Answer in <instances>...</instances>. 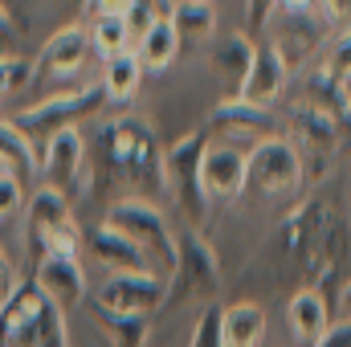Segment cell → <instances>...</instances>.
<instances>
[{
    "instance_id": "1",
    "label": "cell",
    "mask_w": 351,
    "mask_h": 347,
    "mask_svg": "<svg viewBox=\"0 0 351 347\" xmlns=\"http://www.w3.org/2000/svg\"><path fill=\"white\" fill-rule=\"evenodd\" d=\"M86 168L90 184L102 188H131V196H160L168 192L164 184V147L156 139V127L135 115L106 119L90 131L86 139Z\"/></svg>"
},
{
    "instance_id": "2",
    "label": "cell",
    "mask_w": 351,
    "mask_h": 347,
    "mask_svg": "<svg viewBox=\"0 0 351 347\" xmlns=\"http://www.w3.org/2000/svg\"><path fill=\"white\" fill-rule=\"evenodd\" d=\"M0 347H70L66 311L53 307L33 278L16 282V290L0 302Z\"/></svg>"
},
{
    "instance_id": "3",
    "label": "cell",
    "mask_w": 351,
    "mask_h": 347,
    "mask_svg": "<svg viewBox=\"0 0 351 347\" xmlns=\"http://www.w3.org/2000/svg\"><path fill=\"white\" fill-rule=\"evenodd\" d=\"M114 233H123L127 241H135L147 261L156 265V274H164L172 282L176 274V229L168 225V217L160 213L156 200H143V196H119L110 208H106V221Z\"/></svg>"
},
{
    "instance_id": "4",
    "label": "cell",
    "mask_w": 351,
    "mask_h": 347,
    "mask_svg": "<svg viewBox=\"0 0 351 347\" xmlns=\"http://www.w3.org/2000/svg\"><path fill=\"white\" fill-rule=\"evenodd\" d=\"M204 147H208V131L196 127L188 135H180L172 147H164V184L172 192L176 208L184 213L188 229H200L213 213L208 196H204V184H200V160H204Z\"/></svg>"
},
{
    "instance_id": "5",
    "label": "cell",
    "mask_w": 351,
    "mask_h": 347,
    "mask_svg": "<svg viewBox=\"0 0 351 347\" xmlns=\"http://www.w3.org/2000/svg\"><path fill=\"white\" fill-rule=\"evenodd\" d=\"M102 106H106L102 86L62 90V94H49V98H41V102L25 106V110H21V115H12L8 123H12L25 139H33V147H37V143H45L49 135H58V131H66V127H78V123L94 119Z\"/></svg>"
},
{
    "instance_id": "6",
    "label": "cell",
    "mask_w": 351,
    "mask_h": 347,
    "mask_svg": "<svg viewBox=\"0 0 351 347\" xmlns=\"http://www.w3.org/2000/svg\"><path fill=\"white\" fill-rule=\"evenodd\" d=\"M245 188L265 200H282L302 188V156L286 135L262 139L245 156Z\"/></svg>"
},
{
    "instance_id": "7",
    "label": "cell",
    "mask_w": 351,
    "mask_h": 347,
    "mask_svg": "<svg viewBox=\"0 0 351 347\" xmlns=\"http://www.w3.org/2000/svg\"><path fill=\"white\" fill-rule=\"evenodd\" d=\"M172 294V282L164 274H106V282L90 294L94 307L114 311V315H156Z\"/></svg>"
},
{
    "instance_id": "8",
    "label": "cell",
    "mask_w": 351,
    "mask_h": 347,
    "mask_svg": "<svg viewBox=\"0 0 351 347\" xmlns=\"http://www.w3.org/2000/svg\"><path fill=\"white\" fill-rule=\"evenodd\" d=\"M204 131H208V139L217 135L221 147H237V152H245V156H250L262 139L282 135L274 110L250 106V102H241V98H225V102H217V110L208 115V127H204Z\"/></svg>"
},
{
    "instance_id": "9",
    "label": "cell",
    "mask_w": 351,
    "mask_h": 347,
    "mask_svg": "<svg viewBox=\"0 0 351 347\" xmlns=\"http://www.w3.org/2000/svg\"><path fill=\"white\" fill-rule=\"evenodd\" d=\"M172 282H184L192 298H200L204 307L217 302L221 294V261H217V250L204 241L200 229H184L176 233V274Z\"/></svg>"
},
{
    "instance_id": "10",
    "label": "cell",
    "mask_w": 351,
    "mask_h": 347,
    "mask_svg": "<svg viewBox=\"0 0 351 347\" xmlns=\"http://www.w3.org/2000/svg\"><path fill=\"white\" fill-rule=\"evenodd\" d=\"M41 160V180L45 188L70 196V188H82L90 184V168H86V135L78 127H66L58 135H49L37 152Z\"/></svg>"
},
{
    "instance_id": "11",
    "label": "cell",
    "mask_w": 351,
    "mask_h": 347,
    "mask_svg": "<svg viewBox=\"0 0 351 347\" xmlns=\"http://www.w3.org/2000/svg\"><path fill=\"white\" fill-rule=\"evenodd\" d=\"M90 62V33L86 25H62L33 58V86L37 82H66L82 74Z\"/></svg>"
},
{
    "instance_id": "12",
    "label": "cell",
    "mask_w": 351,
    "mask_h": 347,
    "mask_svg": "<svg viewBox=\"0 0 351 347\" xmlns=\"http://www.w3.org/2000/svg\"><path fill=\"white\" fill-rule=\"evenodd\" d=\"M274 37L269 45L282 53V62L294 70L302 62H311L315 53H323L327 37H331V25L323 21V12H311V16H274Z\"/></svg>"
},
{
    "instance_id": "13",
    "label": "cell",
    "mask_w": 351,
    "mask_h": 347,
    "mask_svg": "<svg viewBox=\"0 0 351 347\" xmlns=\"http://www.w3.org/2000/svg\"><path fill=\"white\" fill-rule=\"evenodd\" d=\"M200 184H204V196L208 204H229L245 192V152L237 147H221L208 139L204 147V160H200Z\"/></svg>"
},
{
    "instance_id": "14",
    "label": "cell",
    "mask_w": 351,
    "mask_h": 347,
    "mask_svg": "<svg viewBox=\"0 0 351 347\" xmlns=\"http://www.w3.org/2000/svg\"><path fill=\"white\" fill-rule=\"evenodd\" d=\"M290 66L282 62V53L265 41L258 45V53H254V66H250V78H245V86H241V102H250V106H262V110H274L282 98H286V90H290Z\"/></svg>"
},
{
    "instance_id": "15",
    "label": "cell",
    "mask_w": 351,
    "mask_h": 347,
    "mask_svg": "<svg viewBox=\"0 0 351 347\" xmlns=\"http://www.w3.org/2000/svg\"><path fill=\"white\" fill-rule=\"evenodd\" d=\"M33 286L62 311H74L90 298L86 290V270L78 258H49L33 265Z\"/></svg>"
},
{
    "instance_id": "16",
    "label": "cell",
    "mask_w": 351,
    "mask_h": 347,
    "mask_svg": "<svg viewBox=\"0 0 351 347\" xmlns=\"http://www.w3.org/2000/svg\"><path fill=\"white\" fill-rule=\"evenodd\" d=\"M286 139L298 147V156H327L331 160L335 147H339V139H343V131H339V123L327 110L298 102L290 110V135Z\"/></svg>"
},
{
    "instance_id": "17",
    "label": "cell",
    "mask_w": 351,
    "mask_h": 347,
    "mask_svg": "<svg viewBox=\"0 0 351 347\" xmlns=\"http://www.w3.org/2000/svg\"><path fill=\"white\" fill-rule=\"evenodd\" d=\"M82 246L94 254V261H98L106 274H152V270H156L135 241H127V237L114 233L110 225H94L90 233H82Z\"/></svg>"
},
{
    "instance_id": "18",
    "label": "cell",
    "mask_w": 351,
    "mask_h": 347,
    "mask_svg": "<svg viewBox=\"0 0 351 347\" xmlns=\"http://www.w3.org/2000/svg\"><path fill=\"white\" fill-rule=\"evenodd\" d=\"M254 53H258V41H250V33H229L217 41L213 49V74L221 78L225 98H237L245 78H250V66H254Z\"/></svg>"
},
{
    "instance_id": "19",
    "label": "cell",
    "mask_w": 351,
    "mask_h": 347,
    "mask_svg": "<svg viewBox=\"0 0 351 347\" xmlns=\"http://www.w3.org/2000/svg\"><path fill=\"white\" fill-rule=\"evenodd\" d=\"M286 319H290V331H294V339H298L302 347H315L323 335H327V327H331L327 298H323L319 290H311V286H302V290L290 298Z\"/></svg>"
},
{
    "instance_id": "20",
    "label": "cell",
    "mask_w": 351,
    "mask_h": 347,
    "mask_svg": "<svg viewBox=\"0 0 351 347\" xmlns=\"http://www.w3.org/2000/svg\"><path fill=\"white\" fill-rule=\"evenodd\" d=\"M25 254H29L33 265L49 258H78L82 254V229L74 221L49 225V229H33V233H25Z\"/></svg>"
},
{
    "instance_id": "21",
    "label": "cell",
    "mask_w": 351,
    "mask_h": 347,
    "mask_svg": "<svg viewBox=\"0 0 351 347\" xmlns=\"http://www.w3.org/2000/svg\"><path fill=\"white\" fill-rule=\"evenodd\" d=\"M0 172L16 176L25 188L41 176V160H37L33 139H25L8 119H0Z\"/></svg>"
},
{
    "instance_id": "22",
    "label": "cell",
    "mask_w": 351,
    "mask_h": 347,
    "mask_svg": "<svg viewBox=\"0 0 351 347\" xmlns=\"http://www.w3.org/2000/svg\"><path fill=\"white\" fill-rule=\"evenodd\" d=\"M225 347H262L265 344V311L258 302H233L221 315Z\"/></svg>"
},
{
    "instance_id": "23",
    "label": "cell",
    "mask_w": 351,
    "mask_h": 347,
    "mask_svg": "<svg viewBox=\"0 0 351 347\" xmlns=\"http://www.w3.org/2000/svg\"><path fill=\"white\" fill-rule=\"evenodd\" d=\"M168 21H172L180 45H200L217 33V8L208 0H176Z\"/></svg>"
},
{
    "instance_id": "24",
    "label": "cell",
    "mask_w": 351,
    "mask_h": 347,
    "mask_svg": "<svg viewBox=\"0 0 351 347\" xmlns=\"http://www.w3.org/2000/svg\"><path fill=\"white\" fill-rule=\"evenodd\" d=\"M131 53L139 58V66H143V74H160V70H168L176 62V53H180V41H176V29L168 16H160L135 45H131Z\"/></svg>"
},
{
    "instance_id": "25",
    "label": "cell",
    "mask_w": 351,
    "mask_h": 347,
    "mask_svg": "<svg viewBox=\"0 0 351 347\" xmlns=\"http://www.w3.org/2000/svg\"><path fill=\"white\" fill-rule=\"evenodd\" d=\"M139 82H143V66L139 58L127 49L110 62H102V94H106V106H127L135 94H139Z\"/></svg>"
},
{
    "instance_id": "26",
    "label": "cell",
    "mask_w": 351,
    "mask_h": 347,
    "mask_svg": "<svg viewBox=\"0 0 351 347\" xmlns=\"http://www.w3.org/2000/svg\"><path fill=\"white\" fill-rule=\"evenodd\" d=\"M62 221H74V213H70V196H62V192H53V188H37L33 196H29V204H25V233H33V229H49V225H62Z\"/></svg>"
},
{
    "instance_id": "27",
    "label": "cell",
    "mask_w": 351,
    "mask_h": 347,
    "mask_svg": "<svg viewBox=\"0 0 351 347\" xmlns=\"http://www.w3.org/2000/svg\"><path fill=\"white\" fill-rule=\"evenodd\" d=\"M86 33H90V53H98L102 62H110V58H119V53H127L135 45L123 16H90Z\"/></svg>"
},
{
    "instance_id": "28",
    "label": "cell",
    "mask_w": 351,
    "mask_h": 347,
    "mask_svg": "<svg viewBox=\"0 0 351 347\" xmlns=\"http://www.w3.org/2000/svg\"><path fill=\"white\" fill-rule=\"evenodd\" d=\"M102 331L114 339V347H147V335H152V319L147 315H114V311H102L94 307Z\"/></svg>"
},
{
    "instance_id": "29",
    "label": "cell",
    "mask_w": 351,
    "mask_h": 347,
    "mask_svg": "<svg viewBox=\"0 0 351 347\" xmlns=\"http://www.w3.org/2000/svg\"><path fill=\"white\" fill-rule=\"evenodd\" d=\"M319 66H323L335 82L351 86V25L348 29H335V33L327 37L323 53H319Z\"/></svg>"
},
{
    "instance_id": "30",
    "label": "cell",
    "mask_w": 351,
    "mask_h": 347,
    "mask_svg": "<svg viewBox=\"0 0 351 347\" xmlns=\"http://www.w3.org/2000/svg\"><path fill=\"white\" fill-rule=\"evenodd\" d=\"M29 86H33V58H25V53L0 58V98H8L12 90H29Z\"/></svg>"
},
{
    "instance_id": "31",
    "label": "cell",
    "mask_w": 351,
    "mask_h": 347,
    "mask_svg": "<svg viewBox=\"0 0 351 347\" xmlns=\"http://www.w3.org/2000/svg\"><path fill=\"white\" fill-rule=\"evenodd\" d=\"M221 315H225V307H221V302L200 307V319H196V327H192V344H188V347H225V335H221Z\"/></svg>"
},
{
    "instance_id": "32",
    "label": "cell",
    "mask_w": 351,
    "mask_h": 347,
    "mask_svg": "<svg viewBox=\"0 0 351 347\" xmlns=\"http://www.w3.org/2000/svg\"><path fill=\"white\" fill-rule=\"evenodd\" d=\"M21 37H25V25H16V16L4 8L0 0V58H12L21 53Z\"/></svg>"
},
{
    "instance_id": "33",
    "label": "cell",
    "mask_w": 351,
    "mask_h": 347,
    "mask_svg": "<svg viewBox=\"0 0 351 347\" xmlns=\"http://www.w3.org/2000/svg\"><path fill=\"white\" fill-rule=\"evenodd\" d=\"M21 200H25V184H21L16 176L0 172V221L16 217V213H21Z\"/></svg>"
},
{
    "instance_id": "34",
    "label": "cell",
    "mask_w": 351,
    "mask_h": 347,
    "mask_svg": "<svg viewBox=\"0 0 351 347\" xmlns=\"http://www.w3.org/2000/svg\"><path fill=\"white\" fill-rule=\"evenodd\" d=\"M274 4H278V0H245V25H250V33H258V29L269 25Z\"/></svg>"
},
{
    "instance_id": "35",
    "label": "cell",
    "mask_w": 351,
    "mask_h": 347,
    "mask_svg": "<svg viewBox=\"0 0 351 347\" xmlns=\"http://www.w3.org/2000/svg\"><path fill=\"white\" fill-rule=\"evenodd\" d=\"M319 12L327 25H339V29L351 25V0H319Z\"/></svg>"
},
{
    "instance_id": "36",
    "label": "cell",
    "mask_w": 351,
    "mask_h": 347,
    "mask_svg": "<svg viewBox=\"0 0 351 347\" xmlns=\"http://www.w3.org/2000/svg\"><path fill=\"white\" fill-rule=\"evenodd\" d=\"M139 0H90L86 12L90 16H127Z\"/></svg>"
},
{
    "instance_id": "37",
    "label": "cell",
    "mask_w": 351,
    "mask_h": 347,
    "mask_svg": "<svg viewBox=\"0 0 351 347\" xmlns=\"http://www.w3.org/2000/svg\"><path fill=\"white\" fill-rule=\"evenodd\" d=\"M311 12H319V0H278L274 4V16H311Z\"/></svg>"
},
{
    "instance_id": "38",
    "label": "cell",
    "mask_w": 351,
    "mask_h": 347,
    "mask_svg": "<svg viewBox=\"0 0 351 347\" xmlns=\"http://www.w3.org/2000/svg\"><path fill=\"white\" fill-rule=\"evenodd\" d=\"M315 347H351V323H343V319H339V323H331V327H327V335H323Z\"/></svg>"
},
{
    "instance_id": "39",
    "label": "cell",
    "mask_w": 351,
    "mask_h": 347,
    "mask_svg": "<svg viewBox=\"0 0 351 347\" xmlns=\"http://www.w3.org/2000/svg\"><path fill=\"white\" fill-rule=\"evenodd\" d=\"M12 290H16V265H12V261H8V254L0 250V302H4Z\"/></svg>"
},
{
    "instance_id": "40",
    "label": "cell",
    "mask_w": 351,
    "mask_h": 347,
    "mask_svg": "<svg viewBox=\"0 0 351 347\" xmlns=\"http://www.w3.org/2000/svg\"><path fill=\"white\" fill-rule=\"evenodd\" d=\"M339 319L351 323V278L343 282V290H339Z\"/></svg>"
},
{
    "instance_id": "41",
    "label": "cell",
    "mask_w": 351,
    "mask_h": 347,
    "mask_svg": "<svg viewBox=\"0 0 351 347\" xmlns=\"http://www.w3.org/2000/svg\"><path fill=\"white\" fill-rule=\"evenodd\" d=\"M53 4H66V8H78V12H86L90 0H53Z\"/></svg>"
},
{
    "instance_id": "42",
    "label": "cell",
    "mask_w": 351,
    "mask_h": 347,
    "mask_svg": "<svg viewBox=\"0 0 351 347\" xmlns=\"http://www.w3.org/2000/svg\"><path fill=\"white\" fill-rule=\"evenodd\" d=\"M208 4H213V0H208Z\"/></svg>"
}]
</instances>
